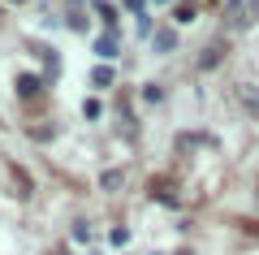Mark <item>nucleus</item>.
Wrapping results in <instances>:
<instances>
[{
	"instance_id": "1",
	"label": "nucleus",
	"mask_w": 259,
	"mask_h": 255,
	"mask_svg": "<svg viewBox=\"0 0 259 255\" xmlns=\"http://www.w3.org/2000/svg\"><path fill=\"white\" fill-rule=\"evenodd\" d=\"M39 87H44V82H39L35 74H22V78H18V95H22V100H35Z\"/></svg>"
},
{
	"instance_id": "2",
	"label": "nucleus",
	"mask_w": 259,
	"mask_h": 255,
	"mask_svg": "<svg viewBox=\"0 0 259 255\" xmlns=\"http://www.w3.org/2000/svg\"><path fill=\"white\" fill-rule=\"evenodd\" d=\"M95 52H100L104 61H112V56H121V48H117V39H112V35H100V39H95Z\"/></svg>"
},
{
	"instance_id": "3",
	"label": "nucleus",
	"mask_w": 259,
	"mask_h": 255,
	"mask_svg": "<svg viewBox=\"0 0 259 255\" xmlns=\"http://www.w3.org/2000/svg\"><path fill=\"white\" fill-rule=\"evenodd\" d=\"M151 195H160V199H164V203H177V195H173V186H168L164 177H160V182H151Z\"/></svg>"
},
{
	"instance_id": "4",
	"label": "nucleus",
	"mask_w": 259,
	"mask_h": 255,
	"mask_svg": "<svg viewBox=\"0 0 259 255\" xmlns=\"http://www.w3.org/2000/svg\"><path fill=\"white\" fill-rule=\"evenodd\" d=\"M95 5V13H100L104 22H108V26H117V9H108V5H104V0H91Z\"/></svg>"
},
{
	"instance_id": "5",
	"label": "nucleus",
	"mask_w": 259,
	"mask_h": 255,
	"mask_svg": "<svg viewBox=\"0 0 259 255\" xmlns=\"http://www.w3.org/2000/svg\"><path fill=\"white\" fill-rule=\"evenodd\" d=\"M91 82H95V87H112V69H108V65H100V69L91 74Z\"/></svg>"
},
{
	"instance_id": "6",
	"label": "nucleus",
	"mask_w": 259,
	"mask_h": 255,
	"mask_svg": "<svg viewBox=\"0 0 259 255\" xmlns=\"http://www.w3.org/2000/svg\"><path fill=\"white\" fill-rule=\"evenodd\" d=\"M173 44H177V35H173V30H156V48H164V52H168Z\"/></svg>"
},
{
	"instance_id": "7",
	"label": "nucleus",
	"mask_w": 259,
	"mask_h": 255,
	"mask_svg": "<svg viewBox=\"0 0 259 255\" xmlns=\"http://www.w3.org/2000/svg\"><path fill=\"white\" fill-rule=\"evenodd\" d=\"M108 242H112V246H125V242H130V229H125V225H117V229L108 234Z\"/></svg>"
},
{
	"instance_id": "8",
	"label": "nucleus",
	"mask_w": 259,
	"mask_h": 255,
	"mask_svg": "<svg viewBox=\"0 0 259 255\" xmlns=\"http://www.w3.org/2000/svg\"><path fill=\"white\" fill-rule=\"evenodd\" d=\"M100 113H104V108H100V100H87V104H82V117H91V121H95Z\"/></svg>"
},
{
	"instance_id": "9",
	"label": "nucleus",
	"mask_w": 259,
	"mask_h": 255,
	"mask_svg": "<svg viewBox=\"0 0 259 255\" xmlns=\"http://www.w3.org/2000/svg\"><path fill=\"white\" fill-rule=\"evenodd\" d=\"M143 100H151V104H160V100H164V91H160V87H156V82H151V87H147V91H143Z\"/></svg>"
},
{
	"instance_id": "10",
	"label": "nucleus",
	"mask_w": 259,
	"mask_h": 255,
	"mask_svg": "<svg viewBox=\"0 0 259 255\" xmlns=\"http://www.w3.org/2000/svg\"><path fill=\"white\" fill-rule=\"evenodd\" d=\"M194 18V5H177V18L173 22H190Z\"/></svg>"
},
{
	"instance_id": "11",
	"label": "nucleus",
	"mask_w": 259,
	"mask_h": 255,
	"mask_svg": "<svg viewBox=\"0 0 259 255\" xmlns=\"http://www.w3.org/2000/svg\"><path fill=\"white\" fill-rule=\"evenodd\" d=\"M130 5V13H143V0H125Z\"/></svg>"
},
{
	"instance_id": "12",
	"label": "nucleus",
	"mask_w": 259,
	"mask_h": 255,
	"mask_svg": "<svg viewBox=\"0 0 259 255\" xmlns=\"http://www.w3.org/2000/svg\"><path fill=\"white\" fill-rule=\"evenodd\" d=\"M250 18H259V0H250Z\"/></svg>"
},
{
	"instance_id": "13",
	"label": "nucleus",
	"mask_w": 259,
	"mask_h": 255,
	"mask_svg": "<svg viewBox=\"0 0 259 255\" xmlns=\"http://www.w3.org/2000/svg\"><path fill=\"white\" fill-rule=\"evenodd\" d=\"M156 5H168V0H156Z\"/></svg>"
},
{
	"instance_id": "14",
	"label": "nucleus",
	"mask_w": 259,
	"mask_h": 255,
	"mask_svg": "<svg viewBox=\"0 0 259 255\" xmlns=\"http://www.w3.org/2000/svg\"><path fill=\"white\" fill-rule=\"evenodd\" d=\"M255 199H259V195H255Z\"/></svg>"
}]
</instances>
